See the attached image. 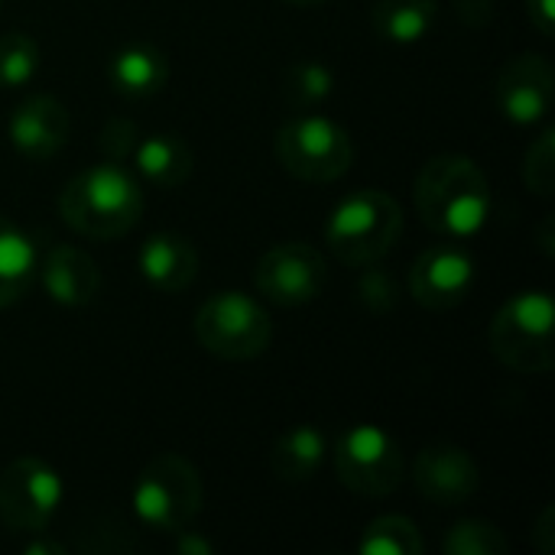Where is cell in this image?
Wrapping results in <instances>:
<instances>
[{
    "label": "cell",
    "mask_w": 555,
    "mask_h": 555,
    "mask_svg": "<svg viewBox=\"0 0 555 555\" xmlns=\"http://www.w3.org/2000/svg\"><path fill=\"white\" fill-rule=\"evenodd\" d=\"M416 211L429 231L449 241L475 237L491 218V185L485 169L462 153L433 156L413 185Z\"/></svg>",
    "instance_id": "6da1fadb"
},
{
    "label": "cell",
    "mask_w": 555,
    "mask_h": 555,
    "mask_svg": "<svg viewBox=\"0 0 555 555\" xmlns=\"http://www.w3.org/2000/svg\"><path fill=\"white\" fill-rule=\"evenodd\" d=\"M143 205L137 176L114 159L75 172L59 192L62 221L88 241L124 237L140 221Z\"/></svg>",
    "instance_id": "7a4b0ae2"
},
{
    "label": "cell",
    "mask_w": 555,
    "mask_h": 555,
    "mask_svg": "<svg viewBox=\"0 0 555 555\" xmlns=\"http://www.w3.org/2000/svg\"><path fill=\"white\" fill-rule=\"evenodd\" d=\"M400 234L403 208L384 189H358L345 195L325 221V244L348 267H371L384 260Z\"/></svg>",
    "instance_id": "3957f363"
},
{
    "label": "cell",
    "mask_w": 555,
    "mask_h": 555,
    "mask_svg": "<svg viewBox=\"0 0 555 555\" xmlns=\"http://www.w3.org/2000/svg\"><path fill=\"white\" fill-rule=\"evenodd\" d=\"M555 306L546 289L514 293L491 319V354L517 374H546L555 364Z\"/></svg>",
    "instance_id": "277c9868"
},
{
    "label": "cell",
    "mask_w": 555,
    "mask_h": 555,
    "mask_svg": "<svg viewBox=\"0 0 555 555\" xmlns=\"http://www.w3.org/2000/svg\"><path fill=\"white\" fill-rule=\"evenodd\" d=\"M202 501L205 488L198 468L176 452L153 455L130 491V507L137 520L153 533H179L192 527L202 511Z\"/></svg>",
    "instance_id": "5b68a950"
},
{
    "label": "cell",
    "mask_w": 555,
    "mask_h": 555,
    "mask_svg": "<svg viewBox=\"0 0 555 555\" xmlns=\"http://www.w3.org/2000/svg\"><path fill=\"white\" fill-rule=\"evenodd\" d=\"M192 335L218 361H254L270 348L273 322L257 299L224 289L198 306Z\"/></svg>",
    "instance_id": "8992f818"
},
{
    "label": "cell",
    "mask_w": 555,
    "mask_h": 555,
    "mask_svg": "<svg viewBox=\"0 0 555 555\" xmlns=\"http://www.w3.org/2000/svg\"><path fill=\"white\" fill-rule=\"evenodd\" d=\"M280 166L312 185L341 179L354 166L351 133L325 114H302L286 120L273 137Z\"/></svg>",
    "instance_id": "52a82bcc"
},
{
    "label": "cell",
    "mask_w": 555,
    "mask_h": 555,
    "mask_svg": "<svg viewBox=\"0 0 555 555\" xmlns=\"http://www.w3.org/2000/svg\"><path fill=\"white\" fill-rule=\"evenodd\" d=\"M338 481L361 498H387L403 485V449L400 442L371 423L351 426L335 449Z\"/></svg>",
    "instance_id": "ba28073f"
},
{
    "label": "cell",
    "mask_w": 555,
    "mask_h": 555,
    "mask_svg": "<svg viewBox=\"0 0 555 555\" xmlns=\"http://www.w3.org/2000/svg\"><path fill=\"white\" fill-rule=\"evenodd\" d=\"M62 498L65 485L42 459L23 455L0 475V520L16 533H46Z\"/></svg>",
    "instance_id": "9c48e42d"
},
{
    "label": "cell",
    "mask_w": 555,
    "mask_h": 555,
    "mask_svg": "<svg viewBox=\"0 0 555 555\" xmlns=\"http://www.w3.org/2000/svg\"><path fill=\"white\" fill-rule=\"evenodd\" d=\"M325 257L306 241H283L270 247L254 270L257 293L283 309L309 306L325 289Z\"/></svg>",
    "instance_id": "30bf717a"
},
{
    "label": "cell",
    "mask_w": 555,
    "mask_h": 555,
    "mask_svg": "<svg viewBox=\"0 0 555 555\" xmlns=\"http://www.w3.org/2000/svg\"><path fill=\"white\" fill-rule=\"evenodd\" d=\"M472 286H475V260L459 244H439L423 250L410 270V296L433 312L462 306Z\"/></svg>",
    "instance_id": "8fae6325"
},
{
    "label": "cell",
    "mask_w": 555,
    "mask_h": 555,
    "mask_svg": "<svg viewBox=\"0 0 555 555\" xmlns=\"http://www.w3.org/2000/svg\"><path fill=\"white\" fill-rule=\"evenodd\" d=\"M553 94L555 72L550 59L540 55V52H524V55H514L501 68L494 101H498V111L511 124L530 127V124H540L550 114Z\"/></svg>",
    "instance_id": "7c38bea8"
},
{
    "label": "cell",
    "mask_w": 555,
    "mask_h": 555,
    "mask_svg": "<svg viewBox=\"0 0 555 555\" xmlns=\"http://www.w3.org/2000/svg\"><path fill=\"white\" fill-rule=\"evenodd\" d=\"M413 481L426 501L439 507H462L478 494L481 468L462 446L436 442L420 452L413 465Z\"/></svg>",
    "instance_id": "4fadbf2b"
},
{
    "label": "cell",
    "mask_w": 555,
    "mask_h": 555,
    "mask_svg": "<svg viewBox=\"0 0 555 555\" xmlns=\"http://www.w3.org/2000/svg\"><path fill=\"white\" fill-rule=\"evenodd\" d=\"M10 143L26 156V159H52L72 133V117L68 107L49 94H33L16 111L10 114L7 124Z\"/></svg>",
    "instance_id": "5bb4252c"
},
{
    "label": "cell",
    "mask_w": 555,
    "mask_h": 555,
    "mask_svg": "<svg viewBox=\"0 0 555 555\" xmlns=\"http://www.w3.org/2000/svg\"><path fill=\"white\" fill-rule=\"evenodd\" d=\"M36 273H39L46 296L65 309L91 306L101 293V270H98L94 257L81 247H72V244H55L42 257Z\"/></svg>",
    "instance_id": "9a60e30c"
},
{
    "label": "cell",
    "mask_w": 555,
    "mask_h": 555,
    "mask_svg": "<svg viewBox=\"0 0 555 555\" xmlns=\"http://www.w3.org/2000/svg\"><path fill=\"white\" fill-rule=\"evenodd\" d=\"M137 270L156 293H182L198 276V250L189 237L159 231L140 244Z\"/></svg>",
    "instance_id": "2e32d148"
},
{
    "label": "cell",
    "mask_w": 555,
    "mask_h": 555,
    "mask_svg": "<svg viewBox=\"0 0 555 555\" xmlns=\"http://www.w3.org/2000/svg\"><path fill=\"white\" fill-rule=\"evenodd\" d=\"M107 81L124 98H150L169 81V59L153 42H127L111 55Z\"/></svg>",
    "instance_id": "e0dca14e"
},
{
    "label": "cell",
    "mask_w": 555,
    "mask_h": 555,
    "mask_svg": "<svg viewBox=\"0 0 555 555\" xmlns=\"http://www.w3.org/2000/svg\"><path fill=\"white\" fill-rule=\"evenodd\" d=\"M137 172L156 189H179L195 172V153L179 133H150L133 146Z\"/></svg>",
    "instance_id": "ac0fdd59"
},
{
    "label": "cell",
    "mask_w": 555,
    "mask_h": 555,
    "mask_svg": "<svg viewBox=\"0 0 555 555\" xmlns=\"http://www.w3.org/2000/svg\"><path fill=\"white\" fill-rule=\"evenodd\" d=\"M325 455H328L325 433H319L315 426H293L273 442L270 472L283 485H306L319 475Z\"/></svg>",
    "instance_id": "d6986e66"
},
{
    "label": "cell",
    "mask_w": 555,
    "mask_h": 555,
    "mask_svg": "<svg viewBox=\"0 0 555 555\" xmlns=\"http://www.w3.org/2000/svg\"><path fill=\"white\" fill-rule=\"evenodd\" d=\"M36 247L29 234L0 215V309L20 302L36 280Z\"/></svg>",
    "instance_id": "ffe728a7"
},
{
    "label": "cell",
    "mask_w": 555,
    "mask_h": 555,
    "mask_svg": "<svg viewBox=\"0 0 555 555\" xmlns=\"http://www.w3.org/2000/svg\"><path fill=\"white\" fill-rule=\"evenodd\" d=\"M439 16V0H377L371 10L374 33L393 46H413L429 36Z\"/></svg>",
    "instance_id": "44dd1931"
},
{
    "label": "cell",
    "mask_w": 555,
    "mask_h": 555,
    "mask_svg": "<svg viewBox=\"0 0 555 555\" xmlns=\"http://www.w3.org/2000/svg\"><path fill=\"white\" fill-rule=\"evenodd\" d=\"M361 555H423V533L420 527L403 517V514H387L377 517L364 527L361 543H358Z\"/></svg>",
    "instance_id": "7402d4cb"
},
{
    "label": "cell",
    "mask_w": 555,
    "mask_h": 555,
    "mask_svg": "<svg viewBox=\"0 0 555 555\" xmlns=\"http://www.w3.org/2000/svg\"><path fill=\"white\" fill-rule=\"evenodd\" d=\"M42 49L29 33H7L0 36V88H26L39 75Z\"/></svg>",
    "instance_id": "603a6c76"
},
{
    "label": "cell",
    "mask_w": 555,
    "mask_h": 555,
    "mask_svg": "<svg viewBox=\"0 0 555 555\" xmlns=\"http://www.w3.org/2000/svg\"><path fill=\"white\" fill-rule=\"evenodd\" d=\"M442 553L446 555H507L511 553V540L501 527L488 524V520H462L455 527H449L446 540H442Z\"/></svg>",
    "instance_id": "cb8c5ba5"
},
{
    "label": "cell",
    "mask_w": 555,
    "mask_h": 555,
    "mask_svg": "<svg viewBox=\"0 0 555 555\" xmlns=\"http://www.w3.org/2000/svg\"><path fill=\"white\" fill-rule=\"evenodd\" d=\"M332 91H335V72L325 62L302 59V62H296L286 72V94L296 104H302V107H312V104L328 101Z\"/></svg>",
    "instance_id": "d4e9b609"
},
{
    "label": "cell",
    "mask_w": 555,
    "mask_h": 555,
    "mask_svg": "<svg viewBox=\"0 0 555 555\" xmlns=\"http://www.w3.org/2000/svg\"><path fill=\"white\" fill-rule=\"evenodd\" d=\"M524 182L533 195L550 198L555 189V130L546 127L524 156Z\"/></svg>",
    "instance_id": "484cf974"
},
{
    "label": "cell",
    "mask_w": 555,
    "mask_h": 555,
    "mask_svg": "<svg viewBox=\"0 0 555 555\" xmlns=\"http://www.w3.org/2000/svg\"><path fill=\"white\" fill-rule=\"evenodd\" d=\"M137 140H140V130H137L130 120H111V124L101 130V150H104L107 159H114V163H120L127 153H133Z\"/></svg>",
    "instance_id": "4316f807"
},
{
    "label": "cell",
    "mask_w": 555,
    "mask_h": 555,
    "mask_svg": "<svg viewBox=\"0 0 555 555\" xmlns=\"http://www.w3.org/2000/svg\"><path fill=\"white\" fill-rule=\"evenodd\" d=\"M527 16L543 36L555 33V0H527Z\"/></svg>",
    "instance_id": "83f0119b"
},
{
    "label": "cell",
    "mask_w": 555,
    "mask_h": 555,
    "mask_svg": "<svg viewBox=\"0 0 555 555\" xmlns=\"http://www.w3.org/2000/svg\"><path fill=\"white\" fill-rule=\"evenodd\" d=\"M176 537H179L176 550H179L182 555H211L215 553V543L202 540V537H198V533H192L189 527H185V530H179Z\"/></svg>",
    "instance_id": "f1b7e54d"
},
{
    "label": "cell",
    "mask_w": 555,
    "mask_h": 555,
    "mask_svg": "<svg viewBox=\"0 0 555 555\" xmlns=\"http://www.w3.org/2000/svg\"><path fill=\"white\" fill-rule=\"evenodd\" d=\"M26 555H65V546L62 543H52V540H42L39 533H36V540L33 543H26Z\"/></svg>",
    "instance_id": "f546056e"
},
{
    "label": "cell",
    "mask_w": 555,
    "mask_h": 555,
    "mask_svg": "<svg viewBox=\"0 0 555 555\" xmlns=\"http://www.w3.org/2000/svg\"><path fill=\"white\" fill-rule=\"evenodd\" d=\"M286 3H296V7H315V3H322V0H286Z\"/></svg>",
    "instance_id": "4dcf8cb0"
},
{
    "label": "cell",
    "mask_w": 555,
    "mask_h": 555,
    "mask_svg": "<svg viewBox=\"0 0 555 555\" xmlns=\"http://www.w3.org/2000/svg\"><path fill=\"white\" fill-rule=\"evenodd\" d=\"M0 3H3V0H0Z\"/></svg>",
    "instance_id": "1f68e13d"
}]
</instances>
